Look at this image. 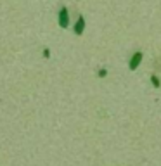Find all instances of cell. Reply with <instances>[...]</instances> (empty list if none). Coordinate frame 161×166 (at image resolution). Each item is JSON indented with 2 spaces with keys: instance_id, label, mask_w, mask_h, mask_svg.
I'll return each mask as SVG.
<instances>
[{
  "instance_id": "obj_1",
  "label": "cell",
  "mask_w": 161,
  "mask_h": 166,
  "mask_svg": "<svg viewBox=\"0 0 161 166\" xmlns=\"http://www.w3.org/2000/svg\"><path fill=\"white\" fill-rule=\"evenodd\" d=\"M59 24L62 28L68 26V9L66 7H61V10H59Z\"/></svg>"
},
{
  "instance_id": "obj_2",
  "label": "cell",
  "mask_w": 161,
  "mask_h": 166,
  "mask_svg": "<svg viewBox=\"0 0 161 166\" xmlns=\"http://www.w3.org/2000/svg\"><path fill=\"white\" fill-rule=\"evenodd\" d=\"M142 61V52H135L133 54V57L130 59V69H135L139 66V62Z\"/></svg>"
},
{
  "instance_id": "obj_3",
  "label": "cell",
  "mask_w": 161,
  "mask_h": 166,
  "mask_svg": "<svg viewBox=\"0 0 161 166\" xmlns=\"http://www.w3.org/2000/svg\"><path fill=\"white\" fill-rule=\"evenodd\" d=\"M83 24H85V19H83V16H80V18H78V21H76L75 31H76V33H81V31H83Z\"/></svg>"
},
{
  "instance_id": "obj_4",
  "label": "cell",
  "mask_w": 161,
  "mask_h": 166,
  "mask_svg": "<svg viewBox=\"0 0 161 166\" xmlns=\"http://www.w3.org/2000/svg\"><path fill=\"white\" fill-rule=\"evenodd\" d=\"M152 81H154V85H156V87L160 85V81H158V78H156V76H152Z\"/></svg>"
}]
</instances>
